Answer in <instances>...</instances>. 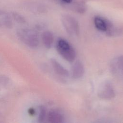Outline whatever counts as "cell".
Masks as SVG:
<instances>
[{"instance_id": "cell-4", "label": "cell", "mask_w": 123, "mask_h": 123, "mask_svg": "<svg viewBox=\"0 0 123 123\" xmlns=\"http://www.w3.org/2000/svg\"><path fill=\"white\" fill-rule=\"evenodd\" d=\"M98 97L102 99L111 100L115 97V91L111 83L105 81L99 86L98 90Z\"/></svg>"}, {"instance_id": "cell-10", "label": "cell", "mask_w": 123, "mask_h": 123, "mask_svg": "<svg viewBox=\"0 0 123 123\" xmlns=\"http://www.w3.org/2000/svg\"><path fill=\"white\" fill-rule=\"evenodd\" d=\"M50 62L54 70L58 74L63 77H68L69 75V73L68 70L56 60L51 59Z\"/></svg>"}, {"instance_id": "cell-13", "label": "cell", "mask_w": 123, "mask_h": 123, "mask_svg": "<svg viewBox=\"0 0 123 123\" xmlns=\"http://www.w3.org/2000/svg\"><path fill=\"white\" fill-rule=\"evenodd\" d=\"M46 117V110L43 106H41L39 108V111L38 117V121L40 123L44 122Z\"/></svg>"}, {"instance_id": "cell-11", "label": "cell", "mask_w": 123, "mask_h": 123, "mask_svg": "<svg viewBox=\"0 0 123 123\" xmlns=\"http://www.w3.org/2000/svg\"><path fill=\"white\" fill-rule=\"evenodd\" d=\"M105 33L106 35L109 37H118L123 34V29L120 27L115 26L112 23H111L108 26Z\"/></svg>"}, {"instance_id": "cell-2", "label": "cell", "mask_w": 123, "mask_h": 123, "mask_svg": "<svg viewBox=\"0 0 123 123\" xmlns=\"http://www.w3.org/2000/svg\"><path fill=\"white\" fill-rule=\"evenodd\" d=\"M17 35L20 39L29 47L35 48L39 44L37 33L34 30L28 28H21L17 31Z\"/></svg>"}, {"instance_id": "cell-1", "label": "cell", "mask_w": 123, "mask_h": 123, "mask_svg": "<svg viewBox=\"0 0 123 123\" xmlns=\"http://www.w3.org/2000/svg\"><path fill=\"white\" fill-rule=\"evenodd\" d=\"M56 49L59 54L68 62H73L75 58L74 49L65 39L59 38L56 43Z\"/></svg>"}, {"instance_id": "cell-3", "label": "cell", "mask_w": 123, "mask_h": 123, "mask_svg": "<svg viewBox=\"0 0 123 123\" xmlns=\"http://www.w3.org/2000/svg\"><path fill=\"white\" fill-rule=\"evenodd\" d=\"M62 25L66 31L71 36H75L79 33V25L76 19L68 14L62 15L61 17Z\"/></svg>"}, {"instance_id": "cell-8", "label": "cell", "mask_w": 123, "mask_h": 123, "mask_svg": "<svg viewBox=\"0 0 123 123\" xmlns=\"http://www.w3.org/2000/svg\"><path fill=\"white\" fill-rule=\"evenodd\" d=\"M111 21L104 17L97 16L94 19V23L96 27L99 31L105 32Z\"/></svg>"}, {"instance_id": "cell-7", "label": "cell", "mask_w": 123, "mask_h": 123, "mask_svg": "<svg viewBox=\"0 0 123 123\" xmlns=\"http://www.w3.org/2000/svg\"><path fill=\"white\" fill-rule=\"evenodd\" d=\"M13 20L11 13L0 9V27L9 28L12 26Z\"/></svg>"}, {"instance_id": "cell-5", "label": "cell", "mask_w": 123, "mask_h": 123, "mask_svg": "<svg viewBox=\"0 0 123 123\" xmlns=\"http://www.w3.org/2000/svg\"><path fill=\"white\" fill-rule=\"evenodd\" d=\"M110 67L115 75L123 77V55L113 59L111 62Z\"/></svg>"}, {"instance_id": "cell-9", "label": "cell", "mask_w": 123, "mask_h": 123, "mask_svg": "<svg viewBox=\"0 0 123 123\" xmlns=\"http://www.w3.org/2000/svg\"><path fill=\"white\" fill-rule=\"evenodd\" d=\"M48 120L51 123H61L64 121L62 114L56 110H52L49 111L48 114Z\"/></svg>"}, {"instance_id": "cell-12", "label": "cell", "mask_w": 123, "mask_h": 123, "mask_svg": "<svg viewBox=\"0 0 123 123\" xmlns=\"http://www.w3.org/2000/svg\"><path fill=\"white\" fill-rule=\"evenodd\" d=\"M42 40L45 47L49 49L51 47L54 41L53 35L51 32L46 31L42 34Z\"/></svg>"}, {"instance_id": "cell-6", "label": "cell", "mask_w": 123, "mask_h": 123, "mask_svg": "<svg viewBox=\"0 0 123 123\" xmlns=\"http://www.w3.org/2000/svg\"><path fill=\"white\" fill-rule=\"evenodd\" d=\"M85 73V68L83 63L79 60L76 61L71 69V75L73 78L78 79L82 77Z\"/></svg>"}]
</instances>
